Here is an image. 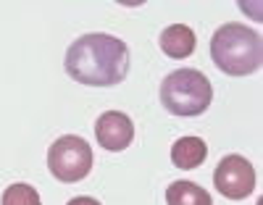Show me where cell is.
Wrapping results in <instances>:
<instances>
[{"mask_svg": "<svg viewBox=\"0 0 263 205\" xmlns=\"http://www.w3.org/2000/svg\"><path fill=\"white\" fill-rule=\"evenodd\" d=\"M66 74L87 87H114L129 74V48L114 34H84L63 58Z\"/></svg>", "mask_w": 263, "mask_h": 205, "instance_id": "cell-1", "label": "cell"}, {"mask_svg": "<svg viewBox=\"0 0 263 205\" xmlns=\"http://www.w3.org/2000/svg\"><path fill=\"white\" fill-rule=\"evenodd\" d=\"M211 58L218 71L229 77H248L260 68L263 61V40L255 29L245 24H224L211 40Z\"/></svg>", "mask_w": 263, "mask_h": 205, "instance_id": "cell-2", "label": "cell"}, {"mask_svg": "<svg viewBox=\"0 0 263 205\" xmlns=\"http://www.w3.org/2000/svg\"><path fill=\"white\" fill-rule=\"evenodd\" d=\"M213 100L208 77L197 68H177L161 84V103L174 116H200Z\"/></svg>", "mask_w": 263, "mask_h": 205, "instance_id": "cell-3", "label": "cell"}, {"mask_svg": "<svg viewBox=\"0 0 263 205\" xmlns=\"http://www.w3.org/2000/svg\"><path fill=\"white\" fill-rule=\"evenodd\" d=\"M48 169L58 181L74 184L92 171V147L77 134L58 137L48 150Z\"/></svg>", "mask_w": 263, "mask_h": 205, "instance_id": "cell-4", "label": "cell"}, {"mask_svg": "<svg viewBox=\"0 0 263 205\" xmlns=\"http://www.w3.org/2000/svg\"><path fill=\"white\" fill-rule=\"evenodd\" d=\"M213 184L229 200H245L255 190V169L242 155H227L213 171Z\"/></svg>", "mask_w": 263, "mask_h": 205, "instance_id": "cell-5", "label": "cell"}, {"mask_svg": "<svg viewBox=\"0 0 263 205\" xmlns=\"http://www.w3.org/2000/svg\"><path fill=\"white\" fill-rule=\"evenodd\" d=\"M95 137H98L100 147L111 150V153H121L135 140V124L121 110H105L95 121Z\"/></svg>", "mask_w": 263, "mask_h": 205, "instance_id": "cell-6", "label": "cell"}, {"mask_svg": "<svg viewBox=\"0 0 263 205\" xmlns=\"http://www.w3.org/2000/svg\"><path fill=\"white\" fill-rule=\"evenodd\" d=\"M161 48L168 58H190L195 53V32L187 24H171L161 34Z\"/></svg>", "mask_w": 263, "mask_h": 205, "instance_id": "cell-7", "label": "cell"}, {"mask_svg": "<svg viewBox=\"0 0 263 205\" xmlns=\"http://www.w3.org/2000/svg\"><path fill=\"white\" fill-rule=\"evenodd\" d=\"M205 155H208V147L205 142L200 140V137H182V140L174 142L171 147V161L177 169H197L203 161H205Z\"/></svg>", "mask_w": 263, "mask_h": 205, "instance_id": "cell-8", "label": "cell"}, {"mask_svg": "<svg viewBox=\"0 0 263 205\" xmlns=\"http://www.w3.org/2000/svg\"><path fill=\"white\" fill-rule=\"evenodd\" d=\"M168 205H213L211 195L195 181H174L166 190Z\"/></svg>", "mask_w": 263, "mask_h": 205, "instance_id": "cell-9", "label": "cell"}, {"mask_svg": "<svg viewBox=\"0 0 263 205\" xmlns=\"http://www.w3.org/2000/svg\"><path fill=\"white\" fill-rule=\"evenodd\" d=\"M0 205H40V195L32 184H11L3 192Z\"/></svg>", "mask_w": 263, "mask_h": 205, "instance_id": "cell-10", "label": "cell"}, {"mask_svg": "<svg viewBox=\"0 0 263 205\" xmlns=\"http://www.w3.org/2000/svg\"><path fill=\"white\" fill-rule=\"evenodd\" d=\"M66 205H100V202H98L95 197H87V195H84V197H71Z\"/></svg>", "mask_w": 263, "mask_h": 205, "instance_id": "cell-11", "label": "cell"}]
</instances>
